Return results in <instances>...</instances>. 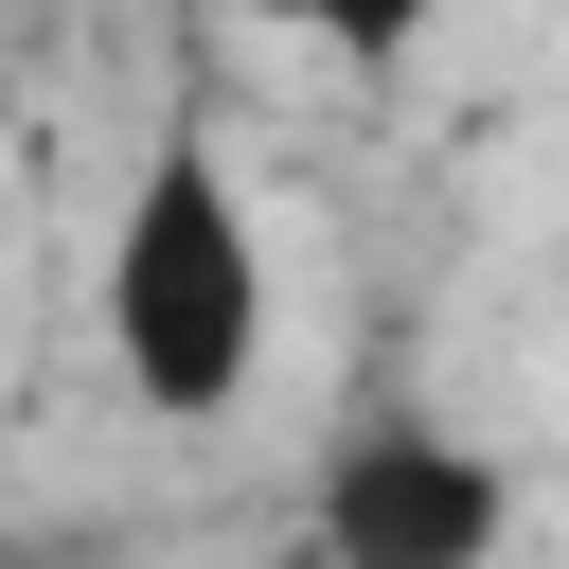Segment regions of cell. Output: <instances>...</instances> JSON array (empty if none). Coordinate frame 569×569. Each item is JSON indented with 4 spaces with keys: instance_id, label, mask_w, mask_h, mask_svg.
Wrapping results in <instances>:
<instances>
[{
    "instance_id": "obj_3",
    "label": "cell",
    "mask_w": 569,
    "mask_h": 569,
    "mask_svg": "<svg viewBox=\"0 0 569 569\" xmlns=\"http://www.w3.org/2000/svg\"><path fill=\"white\" fill-rule=\"evenodd\" d=\"M231 18H267V36H302V53H338V71H391V53H427L445 0H231Z\"/></svg>"
},
{
    "instance_id": "obj_2",
    "label": "cell",
    "mask_w": 569,
    "mask_h": 569,
    "mask_svg": "<svg viewBox=\"0 0 569 569\" xmlns=\"http://www.w3.org/2000/svg\"><path fill=\"white\" fill-rule=\"evenodd\" d=\"M302 533H320L338 569H480V551L516 533V480H498L462 427H338Z\"/></svg>"
},
{
    "instance_id": "obj_1",
    "label": "cell",
    "mask_w": 569,
    "mask_h": 569,
    "mask_svg": "<svg viewBox=\"0 0 569 569\" xmlns=\"http://www.w3.org/2000/svg\"><path fill=\"white\" fill-rule=\"evenodd\" d=\"M89 320H107V373L160 427H231L249 409V373H267V213H249L213 124L142 142V178L107 213V267H89Z\"/></svg>"
}]
</instances>
